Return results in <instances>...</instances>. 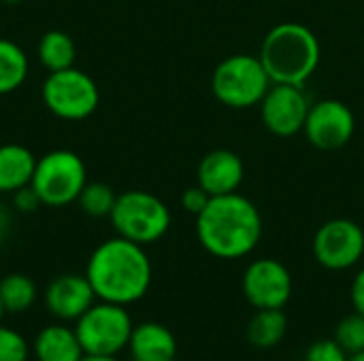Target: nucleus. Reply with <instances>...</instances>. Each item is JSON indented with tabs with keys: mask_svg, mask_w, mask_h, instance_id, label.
Masks as SVG:
<instances>
[{
	"mask_svg": "<svg viewBox=\"0 0 364 361\" xmlns=\"http://www.w3.org/2000/svg\"><path fill=\"white\" fill-rule=\"evenodd\" d=\"M36 168L34 153L23 145H0V194H13L32 183Z\"/></svg>",
	"mask_w": 364,
	"mask_h": 361,
	"instance_id": "17",
	"label": "nucleus"
},
{
	"mask_svg": "<svg viewBox=\"0 0 364 361\" xmlns=\"http://www.w3.org/2000/svg\"><path fill=\"white\" fill-rule=\"evenodd\" d=\"M273 81L258 55L235 53L222 60L211 74V91L228 109H250L262 102Z\"/></svg>",
	"mask_w": 364,
	"mask_h": 361,
	"instance_id": "4",
	"label": "nucleus"
},
{
	"mask_svg": "<svg viewBox=\"0 0 364 361\" xmlns=\"http://www.w3.org/2000/svg\"><path fill=\"white\" fill-rule=\"evenodd\" d=\"M109 219L117 236L143 247L158 243L171 228L168 206L145 189L119 194Z\"/></svg>",
	"mask_w": 364,
	"mask_h": 361,
	"instance_id": "5",
	"label": "nucleus"
},
{
	"mask_svg": "<svg viewBox=\"0 0 364 361\" xmlns=\"http://www.w3.org/2000/svg\"><path fill=\"white\" fill-rule=\"evenodd\" d=\"M87 183V168L81 155L68 149H55L36 160L32 187L45 206H68L77 202Z\"/></svg>",
	"mask_w": 364,
	"mask_h": 361,
	"instance_id": "6",
	"label": "nucleus"
},
{
	"mask_svg": "<svg viewBox=\"0 0 364 361\" xmlns=\"http://www.w3.org/2000/svg\"><path fill=\"white\" fill-rule=\"evenodd\" d=\"M286 332H288V317L284 309H258L245 328L247 343L262 351L277 347L286 338Z\"/></svg>",
	"mask_w": 364,
	"mask_h": 361,
	"instance_id": "18",
	"label": "nucleus"
},
{
	"mask_svg": "<svg viewBox=\"0 0 364 361\" xmlns=\"http://www.w3.org/2000/svg\"><path fill=\"white\" fill-rule=\"evenodd\" d=\"M243 296L258 309H284L292 298V274L273 257H260L252 262L243 272Z\"/></svg>",
	"mask_w": 364,
	"mask_h": 361,
	"instance_id": "11",
	"label": "nucleus"
},
{
	"mask_svg": "<svg viewBox=\"0 0 364 361\" xmlns=\"http://www.w3.org/2000/svg\"><path fill=\"white\" fill-rule=\"evenodd\" d=\"M36 53H38V62L43 64V68L47 72H55V70L75 66L77 47H75L73 36L66 34L64 30H49L41 36Z\"/></svg>",
	"mask_w": 364,
	"mask_h": 361,
	"instance_id": "19",
	"label": "nucleus"
},
{
	"mask_svg": "<svg viewBox=\"0 0 364 361\" xmlns=\"http://www.w3.org/2000/svg\"><path fill=\"white\" fill-rule=\"evenodd\" d=\"M2 317H4V306H2V302H0V323H2Z\"/></svg>",
	"mask_w": 364,
	"mask_h": 361,
	"instance_id": "33",
	"label": "nucleus"
},
{
	"mask_svg": "<svg viewBox=\"0 0 364 361\" xmlns=\"http://www.w3.org/2000/svg\"><path fill=\"white\" fill-rule=\"evenodd\" d=\"M81 361H119L117 355H83Z\"/></svg>",
	"mask_w": 364,
	"mask_h": 361,
	"instance_id": "30",
	"label": "nucleus"
},
{
	"mask_svg": "<svg viewBox=\"0 0 364 361\" xmlns=\"http://www.w3.org/2000/svg\"><path fill=\"white\" fill-rule=\"evenodd\" d=\"M85 277L98 300L130 306L149 291L154 270L143 245L115 236L92 251Z\"/></svg>",
	"mask_w": 364,
	"mask_h": 361,
	"instance_id": "1",
	"label": "nucleus"
},
{
	"mask_svg": "<svg viewBox=\"0 0 364 361\" xmlns=\"http://www.w3.org/2000/svg\"><path fill=\"white\" fill-rule=\"evenodd\" d=\"M209 200H211V196L196 183L194 187H188L183 194H181V206L190 213V215H200L203 213V209L209 204Z\"/></svg>",
	"mask_w": 364,
	"mask_h": 361,
	"instance_id": "26",
	"label": "nucleus"
},
{
	"mask_svg": "<svg viewBox=\"0 0 364 361\" xmlns=\"http://www.w3.org/2000/svg\"><path fill=\"white\" fill-rule=\"evenodd\" d=\"M30 345L13 328L0 323V361H28Z\"/></svg>",
	"mask_w": 364,
	"mask_h": 361,
	"instance_id": "24",
	"label": "nucleus"
},
{
	"mask_svg": "<svg viewBox=\"0 0 364 361\" xmlns=\"http://www.w3.org/2000/svg\"><path fill=\"white\" fill-rule=\"evenodd\" d=\"M245 177L243 160L230 149H213L198 164V185L213 198L239 191Z\"/></svg>",
	"mask_w": 364,
	"mask_h": 361,
	"instance_id": "14",
	"label": "nucleus"
},
{
	"mask_svg": "<svg viewBox=\"0 0 364 361\" xmlns=\"http://www.w3.org/2000/svg\"><path fill=\"white\" fill-rule=\"evenodd\" d=\"M96 300L87 277L75 272L55 277L43 294L45 309L58 321H77Z\"/></svg>",
	"mask_w": 364,
	"mask_h": 361,
	"instance_id": "13",
	"label": "nucleus"
},
{
	"mask_svg": "<svg viewBox=\"0 0 364 361\" xmlns=\"http://www.w3.org/2000/svg\"><path fill=\"white\" fill-rule=\"evenodd\" d=\"M32 353L36 361H81L85 355L75 328L64 323L45 326L32 343Z\"/></svg>",
	"mask_w": 364,
	"mask_h": 361,
	"instance_id": "16",
	"label": "nucleus"
},
{
	"mask_svg": "<svg viewBox=\"0 0 364 361\" xmlns=\"http://www.w3.org/2000/svg\"><path fill=\"white\" fill-rule=\"evenodd\" d=\"M335 340L339 343V347L348 355H354V353L364 351V315L354 311L352 315L343 317L337 323Z\"/></svg>",
	"mask_w": 364,
	"mask_h": 361,
	"instance_id": "23",
	"label": "nucleus"
},
{
	"mask_svg": "<svg viewBox=\"0 0 364 361\" xmlns=\"http://www.w3.org/2000/svg\"><path fill=\"white\" fill-rule=\"evenodd\" d=\"M2 4H9V6H13V4H19V2H23V0H0Z\"/></svg>",
	"mask_w": 364,
	"mask_h": 361,
	"instance_id": "32",
	"label": "nucleus"
},
{
	"mask_svg": "<svg viewBox=\"0 0 364 361\" xmlns=\"http://www.w3.org/2000/svg\"><path fill=\"white\" fill-rule=\"evenodd\" d=\"M9 228H11V217H9V213L4 209H0V245L9 234Z\"/></svg>",
	"mask_w": 364,
	"mask_h": 361,
	"instance_id": "29",
	"label": "nucleus"
},
{
	"mask_svg": "<svg viewBox=\"0 0 364 361\" xmlns=\"http://www.w3.org/2000/svg\"><path fill=\"white\" fill-rule=\"evenodd\" d=\"M132 319L126 306L98 300L77 321L75 332L85 355H119L128 349Z\"/></svg>",
	"mask_w": 364,
	"mask_h": 361,
	"instance_id": "7",
	"label": "nucleus"
},
{
	"mask_svg": "<svg viewBox=\"0 0 364 361\" xmlns=\"http://www.w3.org/2000/svg\"><path fill=\"white\" fill-rule=\"evenodd\" d=\"M28 68L30 62L26 51L17 43L0 38V96L19 89L28 79Z\"/></svg>",
	"mask_w": 364,
	"mask_h": 361,
	"instance_id": "20",
	"label": "nucleus"
},
{
	"mask_svg": "<svg viewBox=\"0 0 364 361\" xmlns=\"http://www.w3.org/2000/svg\"><path fill=\"white\" fill-rule=\"evenodd\" d=\"M309 109L311 104L301 85L273 83L260 102V117L271 134L290 138L303 132Z\"/></svg>",
	"mask_w": 364,
	"mask_h": 361,
	"instance_id": "10",
	"label": "nucleus"
},
{
	"mask_svg": "<svg viewBox=\"0 0 364 361\" xmlns=\"http://www.w3.org/2000/svg\"><path fill=\"white\" fill-rule=\"evenodd\" d=\"M348 361H364V351L360 353H354V355H350V360Z\"/></svg>",
	"mask_w": 364,
	"mask_h": 361,
	"instance_id": "31",
	"label": "nucleus"
},
{
	"mask_svg": "<svg viewBox=\"0 0 364 361\" xmlns=\"http://www.w3.org/2000/svg\"><path fill=\"white\" fill-rule=\"evenodd\" d=\"M350 296H352L354 311H356V313H360V315H364V268L363 270H358V274L354 277Z\"/></svg>",
	"mask_w": 364,
	"mask_h": 361,
	"instance_id": "28",
	"label": "nucleus"
},
{
	"mask_svg": "<svg viewBox=\"0 0 364 361\" xmlns=\"http://www.w3.org/2000/svg\"><path fill=\"white\" fill-rule=\"evenodd\" d=\"M350 355L339 347V343L333 338L326 340H318L314 343L307 353H305V361H348Z\"/></svg>",
	"mask_w": 364,
	"mask_h": 361,
	"instance_id": "25",
	"label": "nucleus"
},
{
	"mask_svg": "<svg viewBox=\"0 0 364 361\" xmlns=\"http://www.w3.org/2000/svg\"><path fill=\"white\" fill-rule=\"evenodd\" d=\"M314 255L322 268L333 272L356 266L364 255V230L346 217L322 223L314 236Z\"/></svg>",
	"mask_w": 364,
	"mask_h": 361,
	"instance_id": "9",
	"label": "nucleus"
},
{
	"mask_svg": "<svg viewBox=\"0 0 364 361\" xmlns=\"http://www.w3.org/2000/svg\"><path fill=\"white\" fill-rule=\"evenodd\" d=\"M41 98L55 117L83 121L98 109L100 89L87 72L70 66L47 74L41 87Z\"/></svg>",
	"mask_w": 364,
	"mask_h": 361,
	"instance_id": "8",
	"label": "nucleus"
},
{
	"mask_svg": "<svg viewBox=\"0 0 364 361\" xmlns=\"http://www.w3.org/2000/svg\"><path fill=\"white\" fill-rule=\"evenodd\" d=\"M11 196H13V206L19 213H32L38 206H43V202H41V198H38V194H36V189L32 185L21 187V189L13 191Z\"/></svg>",
	"mask_w": 364,
	"mask_h": 361,
	"instance_id": "27",
	"label": "nucleus"
},
{
	"mask_svg": "<svg viewBox=\"0 0 364 361\" xmlns=\"http://www.w3.org/2000/svg\"><path fill=\"white\" fill-rule=\"evenodd\" d=\"M128 351L132 361H175L177 338L166 326L145 321L134 326Z\"/></svg>",
	"mask_w": 364,
	"mask_h": 361,
	"instance_id": "15",
	"label": "nucleus"
},
{
	"mask_svg": "<svg viewBox=\"0 0 364 361\" xmlns=\"http://www.w3.org/2000/svg\"><path fill=\"white\" fill-rule=\"evenodd\" d=\"M196 236L209 255L218 260H241L262 238V215L239 191L213 196L203 213L196 215Z\"/></svg>",
	"mask_w": 364,
	"mask_h": 361,
	"instance_id": "2",
	"label": "nucleus"
},
{
	"mask_svg": "<svg viewBox=\"0 0 364 361\" xmlns=\"http://www.w3.org/2000/svg\"><path fill=\"white\" fill-rule=\"evenodd\" d=\"M117 194L113 191L111 185L107 183H85V187L81 189L77 204L81 206V211L90 217H109L113 206H115Z\"/></svg>",
	"mask_w": 364,
	"mask_h": 361,
	"instance_id": "22",
	"label": "nucleus"
},
{
	"mask_svg": "<svg viewBox=\"0 0 364 361\" xmlns=\"http://www.w3.org/2000/svg\"><path fill=\"white\" fill-rule=\"evenodd\" d=\"M354 130L356 119L352 109L335 98L311 104L303 128L307 140L320 151H337L346 147L352 140Z\"/></svg>",
	"mask_w": 364,
	"mask_h": 361,
	"instance_id": "12",
	"label": "nucleus"
},
{
	"mask_svg": "<svg viewBox=\"0 0 364 361\" xmlns=\"http://www.w3.org/2000/svg\"><path fill=\"white\" fill-rule=\"evenodd\" d=\"M273 83L305 85L318 70L322 47L311 28L299 21H282L273 26L258 53Z\"/></svg>",
	"mask_w": 364,
	"mask_h": 361,
	"instance_id": "3",
	"label": "nucleus"
},
{
	"mask_svg": "<svg viewBox=\"0 0 364 361\" xmlns=\"http://www.w3.org/2000/svg\"><path fill=\"white\" fill-rule=\"evenodd\" d=\"M0 302L4 313H23L36 302V285L30 277L13 272L0 281Z\"/></svg>",
	"mask_w": 364,
	"mask_h": 361,
	"instance_id": "21",
	"label": "nucleus"
}]
</instances>
